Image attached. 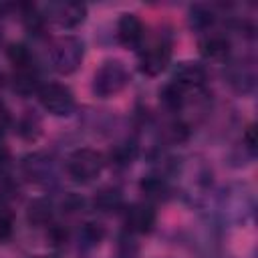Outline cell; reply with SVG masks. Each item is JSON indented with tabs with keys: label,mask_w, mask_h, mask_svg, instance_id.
Here are the masks:
<instances>
[{
	"label": "cell",
	"mask_w": 258,
	"mask_h": 258,
	"mask_svg": "<svg viewBox=\"0 0 258 258\" xmlns=\"http://www.w3.org/2000/svg\"><path fill=\"white\" fill-rule=\"evenodd\" d=\"M212 216L210 220L216 226H244L252 220L256 210V196L250 183L230 181L222 185L212 198Z\"/></svg>",
	"instance_id": "obj_1"
},
{
	"label": "cell",
	"mask_w": 258,
	"mask_h": 258,
	"mask_svg": "<svg viewBox=\"0 0 258 258\" xmlns=\"http://www.w3.org/2000/svg\"><path fill=\"white\" fill-rule=\"evenodd\" d=\"M129 83V71L123 60L119 58H107L99 64V69L93 75L91 91L97 99H111L119 95Z\"/></svg>",
	"instance_id": "obj_2"
},
{
	"label": "cell",
	"mask_w": 258,
	"mask_h": 258,
	"mask_svg": "<svg viewBox=\"0 0 258 258\" xmlns=\"http://www.w3.org/2000/svg\"><path fill=\"white\" fill-rule=\"evenodd\" d=\"M50 67L58 75H73L85 58V42L75 34L58 36L48 48Z\"/></svg>",
	"instance_id": "obj_3"
},
{
	"label": "cell",
	"mask_w": 258,
	"mask_h": 258,
	"mask_svg": "<svg viewBox=\"0 0 258 258\" xmlns=\"http://www.w3.org/2000/svg\"><path fill=\"white\" fill-rule=\"evenodd\" d=\"M171 36L167 32H159L155 38L151 40H143L141 48L137 50L139 54V71L147 77H157L161 75L169 60H171Z\"/></svg>",
	"instance_id": "obj_4"
},
{
	"label": "cell",
	"mask_w": 258,
	"mask_h": 258,
	"mask_svg": "<svg viewBox=\"0 0 258 258\" xmlns=\"http://www.w3.org/2000/svg\"><path fill=\"white\" fill-rule=\"evenodd\" d=\"M105 165H107V157L93 147H79L64 161L69 177L77 183H89L97 179L105 169Z\"/></svg>",
	"instance_id": "obj_5"
},
{
	"label": "cell",
	"mask_w": 258,
	"mask_h": 258,
	"mask_svg": "<svg viewBox=\"0 0 258 258\" xmlns=\"http://www.w3.org/2000/svg\"><path fill=\"white\" fill-rule=\"evenodd\" d=\"M36 97L40 107L54 117H69L77 105L73 91L62 83H44L38 89Z\"/></svg>",
	"instance_id": "obj_6"
},
{
	"label": "cell",
	"mask_w": 258,
	"mask_h": 258,
	"mask_svg": "<svg viewBox=\"0 0 258 258\" xmlns=\"http://www.w3.org/2000/svg\"><path fill=\"white\" fill-rule=\"evenodd\" d=\"M44 22H52L58 28H77L87 18V6L79 2H48L40 8Z\"/></svg>",
	"instance_id": "obj_7"
},
{
	"label": "cell",
	"mask_w": 258,
	"mask_h": 258,
	"mask_svg": "<svg viewBox=\"0 0 258 258\" xmlns=\"http://www.w3.org/2000/svg\"><path fill=\"white\" fill-rule=\"evenodd\" d=\"M20 169L28 181L38 183V185H48L56 179V163L52 155L44 151H32L24 155L20 161Z\"/></svg>",
	"instance_id": "obj_8"
},
{
	"label": "cell",
	"mask_w": 258,
	"mask_h": 258,
	"mask_svg": "<svg viewBox=\"0 0 258 258\" xmlns=\"http://www.w3.org/2000/svg\"><path fill=\"white\" fill-rule=\"evenodd\" d=\"M226 81L228 85L242 95H250L256 89V69H254V60L248 56L242 58H228L226 60Z\"/></svg>",
	"instance_id": "obj_9"
},
{
	"label": "cell",
	"mask_w": 258,
	"mask_h": 258,
	"mask_svg": "<svg viewBox=\"0 0 258 258\" xmlns=\"http://www.w3.org/2000/svg\"><path fill=\"white\" fill-rule=\"evenodd\" d=\"M157 212L149 202H133L123 208V226L127 234L143 236L155 228Z\"/></svg>",
	"instance_id": "obj_10"
},
{
	"label": "cell",
	"mask_w": 258,
	"mask_h": 258,
	"mask_svg": "<svg viewBox=\"0 0 258 258\" xmlns=\"http://www.w3.org/2000/svg\"><path fill=\"white\" fill-rule=\"evenodd\" d=\"M169 81L183 89H206L208 71L198 60H181L173 67Z\"/></svg>",
	"instance_id": "obj_11"
},
{
	"label": "cell",
	"mask_w": 258,
	"mask_h": 258,
	"mask_svg": "<svg viewBox=\"0 0 258 258\" xmlns=\"http://www.w3.org/2000/svg\"><path fill=\"white\" fill-rule=\"evenodd\" d=\"M117 40L125 48L139 50L145 40V26L141 18L133 12H123L117 20Z\"/></svg>",
	"instance_id": "obj_12"
},
{
	"label": "cell",
	"mask_w": 258,
	"mask_h": 258,
	"mask_svg": "<svg viewBox=\"0 0 258 258\" xmlns=\"http://www.w3.org/2000/svg\"><path fill=\"white\" fill-rule=\"evenodd\" d=\"M200 52L204 58L208 60H228L232 54V40L228 32L222 30H210L206 34H202L200 38Z\"/></svg>",
	"instance_id": "obj_13"
},
{
	"label": "cell",
	"mask_w": 258,
	"mask_h": 258,
	"mask_svg": "<svg viewBox=\"0 0 258 258\" xmlns=\"http://www.w3.org/2000/svg\"><path fill=\"white\" fill-rule=\"evenodd\" d=\"M139 189L141 194L145 196V202L153 204V202H163L167 200L171 194H173V187H171V181L169 177L163 173V171H153V173H147L141 183H139Z\"/></svg>",
	"instance_id": "obj_14"
},
{
	"label": "cell",
	"mask_w": 258,
	"mask_h": 258,
	"mask_svg": "<svg viewBox=\"0 0 258 258\" xmlns=\"http://www.w3.org/2000/svg\"><path fill=\"white\" fill-rule=\"evenodd\" d=\"M42 85H44V83H42V79H40L38 64L18 67V69H14V73H12V89H14L18 95H22V97L36 95Z\"/></svg>",
	"instance_id": "obj_15"
},
{
	"label": "cell",
	"mask_w": 258,
	"mask_h": 258,
	"mask_svg": "<svg viewBox=\"0 0 258 258\" xmlns=\"http://www.w3.org/2000/svg\"><path fill=\"white\" fill-rule=\"evenodd\" d=\"M26 220L30 226L48 228L54 224V204L48 198H34L26 206Z\"/></svg>",
	"instance_id": "obj_16"
},
{
	"label": "cell",
	"mask_w": 258,
	"mask_h": 258,
	"mask_svg": "<svg viewBox=\"0 0 258 258\" xmlns=\"http://www.w3.org/2000/svg\"><path fill=\"white\" fill-rule=\"evenodd\" d=\"M216 22H218V12L210 4H194L187 12V24L196 32L206 34V32L214 30Z\"/></svg>",
	"instance_id": "obj_17"
},
{
	"label": "cell",
	"mask_w": 258,
	"mask_h": 258,
	"mask_svg": "<svg viewBox=\"0 0 258 258\" xmlns=\"http://www.w3.org/2000/svg\"><path fill=\"white\" fill-rule=\"evenodd\" d=\"M93 208L103 212V214H113V212H121L125 208V200H123V191L119 187H103L95 194L93 198Z\"/></svg>",
	"instance_id": "obj_18"
},
{
	"label": "cell",
	"mask_w": 258,
	"mask_h": 258,
	"mask_svg": "<svg viewBox=\"0 0 258 258\" xmlns=\"http://www.w3.org/2000/svg\"><path fill=\"white\" fill-rule=\"evenodd\" d=\"M105 238V226L99 224V222H85L81 228H79V248L81 250H93L97 248Z\"/></svg>",
	"instance_id": "obj_19"
},
{
	"label": "cell",
	"mask_w": 258,
	"mask_h": 258,
	"mask_svg": "<svg viewBox=\"0 0 258 258\" xmlns=\"http://www.w3.org/2000/svg\"><path fill=\"white\" fill-rule=\"evenodd\" d=\"M16 133L24 141H36L42 135V121L36 113L26 111L18 121H16Z\"/></svg>",
	"instance_id": "obj_20"
},
{
	"label": "cell",
	"mask_w": 258,
	"mask_h": 258,
	"mask_svg": "<svg viewBox=\"0 0 258 258\" xmlns=\"http://www.w3.org/2000/svg\"><path fill=\"white\" fill-rule=\"evenodd\" d=\"M137 151H139V145H137L133 139H127V141L115 145V147L111 149L109 157H111V161H113L117 167H127V165H131V161L137 157Z\"/></svg>",
	"instance_id": "obj_21"
},
{
	"label": "cell",
	"mask_w": 258,
	"mask_h": 258,
	"mask_svg": "<svg viewBox=\"0 0 258 258\" xmlns=\"http://www.w3.org/2000/svg\"><path fill=\"white\" fill-rule=\"evenodd\" d=\"M6 56H8V60H10V64H12L14 69L36 64L34 52H32L26 44H22V42H14V44H10V46L6 48Z\"/></svg>",
	"instance_id": "obj_22"
},
{
	"label": "cell",
	"mask_w": 258,
	"mask_h": 258,
	"mask_svg": "<svg viewBox=\"0 0 258 258\" xmlns=\"http://www.w3.org/2000/svg\"><path fill=\"white\" fill-rule=\"evenodd\" d=\"M14 236V214L6 204H0V242H8Z\"/></svg>",
	"instance_id": "obj_23"
},
{
	"label": "cell",
	"mask_w": 258,
	"mask_h": 258,
	"mask_svg": "<svg viewBox=\"0 0 258 258\" xmlns=\"http://www.w3.org/2000/svg\"><path fill=\"white\" fill-rule=\"evenodd\" d=\"M242 149L246 151V155L250 159H254L256 155V135H254V125H248L242 133Z\"/></svg>",
	"instance_id": "obj_24"
},
{
	"label": "cell",
	"mask_w": 258,
	"mask_h": 258,
	"mask_svg": "<svg viewBox=\"0 0 258 258\" xmlns=\"http://www.w3.org/2000/svg\"><path fill=\"white\" fill-rule=\"evenodd\" d=\"M10 161H12L10 147L6 145L4 137H0V177H6V173L10 169Z\"/></svg>",
	"instance_id": "obj_25"
},
{
	"label": "cell",
	"mask_w": 258,
	"mask_h": 258,
	"mask_svg": "<svg viewBox=\"0 0 258 258\" xmlns=\"http://www.w3.org/2000/svg\"><path fill=\"white\" fill-rule=\"evenodd\" d=\"M83 206H85V200H83L81 196H77V194H69V196L62 200V210L69 212V214L79 212Z\"/></svg>",
	"instance_id": "obj_26"
},
{
	"label": "cell",
	"mask_w": 258,
	"mask_h": 258,
	"mask_svg": "<svg viewBox=\"0 0 258 258\" xmlns=\"http://www.w3.org/2000/svg\"><path fill=\"white\" fill-rule=\"evenodd\" d=\"M12 127V115H10V109L6 107V103L0 99V137Z\"/></svg>",
	"instance_id": "obj_27"
},
{
	"label": "cell",
	"mask_w": 258,
	"mask_h": 258,
	"mask_svg": "<svg viewBox=\"0 0 258 258\" xmlns=\"http://www.w3.org/2000/svg\"><path fill=\"white\" fill-rule=\"evenodd\" d=\"M30 258H60L58 254H36V256H30Z\"/></svg>",
	"instance_id": "obj_28"
},
{
	"label": "cell",
	"mask_w": 258,
	"mask_h": 258,
	"mask_svg": "<svg viewBox=\"0 0 258 258\" xmlns=\"http://www.w3.org/2000/svg\"><path fill=\"white\" fill-rule=\"evenodd\" d=\"M0 44H2V30H0Z\"/></svg>",
	"instance_id": "obj_29"
}]
</instances>
